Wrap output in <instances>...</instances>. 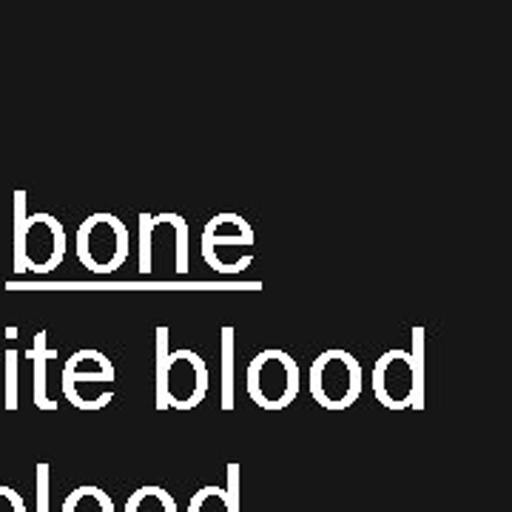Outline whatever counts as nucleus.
I'll use <instances>...</instances> for the list:
<instances>
[{"label":"nucleus","instance_id":"obj_1","mask_svg":"<svg viewBox=\"0 0 512 512\" xmlns=\"http://www.w3.org/2000/svg\"><path fill=\"white\" fill-rule=\"evenodd\" d=\"M15 274H52L66 259V225L55 214L26 211V191H15Z\"/></svg>","mask_w":512,"mask_h":512},{"label":"nucleus","instance_id":"obj_2","mask_svg":"<svg viewBox=\"0 0 512 512\" xmlns=\"http://www.w3.org/2000/svg\"><path fill=\"white\" fill-rule=\"evenodd\" d=\"M373 393L387 410L424 407V328H413V350L390 348L373 365Z\"/></svg>","mask_w":512,"mask_h":512},{"label":"nucleus","instance_id":"obj_3","mask_svg":"<svg viewBox=\"0 0 512 512\" xmlns=\"http://www.w3.org/2000/svg\"><path fill=\"white\" fill-rule=\"evenodd\" d=\"M191 228L180 214H140V274L151 276L157 271V262H163L165 271L185 276L191 268Z\"/></svg>","mask_w":512,"mask_h":512},{"label":"nucleus","instance_id":"obj_4","mask_svg":"<svg viewBox=\"0 0 512 512\" xmlns=\"http://www.w3.org/2000/svg\"><path fill=\"white\" fill-rule=\"evenodd\" d=\"M114 362L103 350H74L60 370V396L77 410H103L114 399Z\"/></svg>","mask_w":512,"mask_h":512},{"label":"nucleus","instance_id":"obj_5","mask_svg":"<svg viewBox=\"0 0 512 512\" xmlns=\"http://www.w3.org/2000/svg\"><path fill=\"white\" fill-rule=\"evenodd\" d=\"M254 242L256 234L251 222L234 211H222L202 228V259L217 274H242L254 262Z\"/></svg>","mask_w":512,"mask_h":512},{"label":"nucleus","instance_id":"obj_6","mask_svg":"<svg viewBox=\"0 0 512 512\" xmlns=\"http://www.w3.org/2000/svg\"><path fill=\"white\" fill-rule=\"evenodd\" d=\"M362 362L345 348L322 350L308 370L313 402L325 410H348L362 396Z\"/></svg>","mask_w":512,"mask_h":512},{"label":"nucleus","instance_id":"obj_7","mask_svg":"<svg viewBox=\"0 0 512 512\" xmlns=\"http://www.w3.org/2000/svg\"><path fill=\"white\" fill-rule=\"evenodd\" d=\"M245 387L256 407L285 410L299 396L302 373L288 350L268 348L256 353L245 370Z\"/></svg>","mask_w":512,"mask_h":512},{"label":"nucleus","instance_id":"obj_8","mask_svg":"<svg viewBox=\"0 0 512 512\" xmlns=\"http://www.w3.org/2000/svg\"><path fill=\"white\" fill-rule=\"evenodd\" d=\"M128 228L117 214L97 211L77 228V259L92 274H114L128 259Z\"/></svg>","mask_w":512,"mask_h":512},{"label":"nucleus","instance_id":"obj_9","mask_svg":"<svg viewBox=\"0 0 512 512\" xmlns=\"http://www.w3.org/2000/svg\"><path fill=\"white\" fill-rule=\"evenodd\" d=\"M208 365L197 350H171L163 387L157 390V410H194L208 396Z\"/></svg>","mask_w":512,"mask_h":512},{"label":"nucleus","instance_id":"obj_10","mask_svg":"<svg viewBox=\"0 0 512 512\" xmlns=\"http://www.w3.org/2000/svg\"><path fill=\"white\" fill-rule=\"evenodd\" d=\"M46 330H37L35 345L29 350L32 362H35V404L40 410H57V393H60V370L57 367V350L46 345Z\"/></svg>","mask_w":512,"mask_h":512},{"label":"nucleus","instance_id":"obj_11","mask_svg":"<svg viewBox=\"0 0 512 512\" xmlns=\"http://www.w3.org/2000/svg\"><path fill=\"white\" fill-rule=\"evenodd\" d=\"M188 512H239L237 487L234 484L228 490L217 487V484L200 487L188 501Z\"/></svg>","mask_w":512,"mask_h":512},{"label":"nucleus","instance_id":"obj_12","mask_svg":"<svg viewBox=\"0 0 512 512\" xmlns=\"http://www.w3.org/2000/svg\"><path fill=\"white\" fill-rule=\"evenodd\" d=\"M126 512H177V501L165 487L146 484L128 495Z\"/></svg>","mask_w":512,"mask_h":512},{"label":"nucleus","instance_id":"obj_13","mask_svg":"<svg viewBox=\"0 0 512 512\" xmlns=\"http://www.w3.org/2000/svg\"><path fill=\"white\" fill-rule=\"evenodd\" d=\"M63 512H114V501L103 487L94 484H83L63 501Z\"/></svg>","mask_w":512,"mask_h":512},{"label":"nucleus","instance_id":"obj_14","mask_svg":"<svg viewBox=\"0 0 512 512\" xmlns=\"http://www.w3.org/2000/svg\"><path fill=\"white\" fill-rule=\"evenodd\" d=\"M222 410H234V359H237V336L234 328L225 325L222 328Z\"/></svg>","mask_w":512,"mask_h":512},{"label":"nucleus","instance_id":"obj_15","mask_svg":"<svg viewBox=\"0 0 512 512\" xmlns=\"http://www.w3.org/2000/svg\"><path fill=\"white\" fill-rule=\"evenodd\" d=\"M6 410H18V350H6Z\"/></svg>","mask_w":512,"mask_h":512},{"label":"nucleus","instance_id":"obj_16","mask_svg":"<svg viewBox=\"0 0 512 512\" xmlns=\"http://www.w3.org/2000/svg\"><path fill=\"white\" fill-rule=\"evenodd\" d=\"M0 512H26L23 498L12 487H0Z\"/></svg>","mask_w":512,"mask_h":512},{"label":"nucleus","instance_id":"obj_17","mask_svg":"<svg viewBox=\"0 0 512 512\" xmlns=\"http://www.w3.org/2000/svg\"><path fill=\"white\" fill-rule=\"evenodd\" d=\"M37 478H40V512H46V484H49V467L46 464L37 467Z\"/></svg>","mask_w":512,"mask_h":512},{"label":"nucleus","instance_id":"obj_18","mask_svg":"<svg viewBox=\"0 0 512 512\" xmlns=\"http://www.w3.org/2000/svg\"><path fill=\"white\" fill-rule=\"evenodd\" d=\"M18 336V328H6V339H15Z\"/></svg>","mask_w":512,"mask_h":512}]
</instances>
